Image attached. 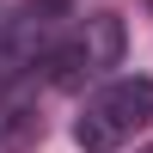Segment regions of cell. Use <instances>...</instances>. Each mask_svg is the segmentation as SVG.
Returning <instances> with one entry per match:
<instances>
[{
	"instance_id": "1",
	"label": "cell",
	"mask_w": 153,
	"mask_h": 153,
	"mask_svg": "<svg viewBox=\"0 0 153 153\" xmlns=\"http://www.w3.org/2000/svg\"><path fill=\"white\" fill-rule=\"evenodd\" d=\"M129 55V31H123V12H74L68 31L55 37V49L43 55L37 80H49L55 92H86V86L110 80Z\"/></svg>"
},
{
	"instance_id": "2",
	"label": "cell",
	"mask_w": 153,
	"mask_h": 153,
	"mask_svg": "<svg viewBox=\"0 0 153 153\" xmlns=\"http://www.w3.org/2000/svg\"><path fill=\"white\" fill-rule=\"evenodd\" d=\"M141 129H153V80L147 74H110L86 92L74 117L80 153H123Z\"/></svg>"
},
{
	"instance_id": "3",
	"label": "cell",
	"mask_w": 153,
	"mask_h": 153,
	"mask_svg": "<svg viewBox=\"0 0 153 153\" xmlns=\"http://www.w3.org/2000/svg\"><path fill=\"white\" fill-rule=\"evenodd\" d=\"M74 0H25L6 12V61H0V80H37L43 55L55 49V37L68 31Z\"/></svg>"
},
{
	"instance_id": "4",
	"label": "cell",
	"mask_w": 153,
	"mask_h": 153,
	"mask_svg": "<svg viewBox=\"0 0 153 153\" xmlns=\"http://www.w3.org/2000/svg\"><path fill=\"white\" fill-rule=\"evenodd\" d=\"M43 135L37 80H0V153H31Z\"/></svg>"
},
{
	"instance_id": "5",
	"label": "cell",
	"mask_w": 153,
	"mask_h": 153,
	"mask_svg": "<svg viewBox=\"0 0 153 153\" xmlns=\"http://www.w3.org/2000/svg\"><path fill=\"white\" fill-rule=\"evenodd\" d=\"M6 12L12 6H0V61H6Z\"/></svg>"
},
{
	"instance_id": "6",
	"label": "cell",
	"mask_w": 153,
	"mask_h": 153,
	"mask_svg": "<svg viewBox=\"0 0 153 153\" xmlns=\"http://www.w3.org/2000/svg\"><path fill=\"white\" fill-rule=\"evenodd\" d=\"M141 153H153V147H141Z\"/></svg>"
},
{
	"instance_id": "7",
	"label": "cell",
	"mask_w": 153,
	"mask_h": 153,
	"mask_svg": "<svg viewBox=\"0 0 153 153\" xmlns=\"http://www.w3.org/2000/svg\"><path fill=\"white\" fill-rule=\"evenodd\" d=\"M147 6H153V0H147Z\"/></svg>"
}]
</instances>
